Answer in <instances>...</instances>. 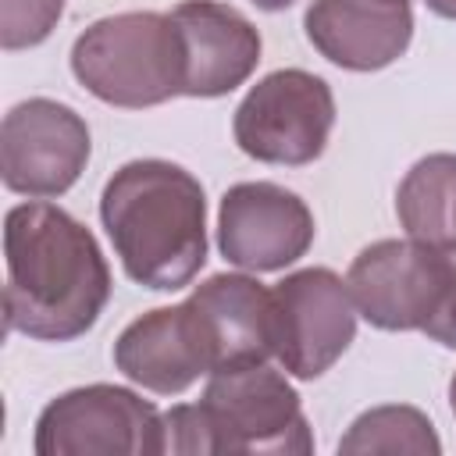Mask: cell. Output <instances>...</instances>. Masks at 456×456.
Returning a JSON list of instances; mask_svg holds the SVG:
<instances>
[{"label":"cell","instance_id":"1","mask_svg":"<svg viewBox=\"0 0 456 456\" xmlns=\"http://www.w3.org/2000/svg\"><path fill=\"white\" fill-rule=\"evenodd\" d=\"M4 324L39 342L86 335L110 299V267L93 232L68 210L32 200L4 221Z\"/></svg>","mask_w":456,"mask_h":456},{"label":"cell","instance_id":"2","mask_svg":"<svg viewBox=\"0 0 456 456\" xmlns=\"http://www.w3.org/2000/svg\"><path fill=\"white\" fill-rule=\"evenodd\" d=\"M100 221L125 274L146 289H182L207 260L203 185L171 160L121 164L103 185Z\"/></svg>","mask_w":456,"mask_h":456},{"label":"cell","instance_id":"3","mask_svg":"<svg viewBox=\"0 0 456 456\" xmlns=\"http://www.w3.org/2000/svg\"><path fill=\"white\" fill-rule=\"evenodd\" d=\"M314 435L296 388L264 363L207 374L200 403L164 413V452H285L306 456Z\"/></svg>","mask_w":456,"mask_h":456},{"label":"cell","instance_id":"4","mask_svg":"<svg viewBox=\"0 0 456 456\" xmlns=\"http://www.w3.org/2000/svg\"><path fill=\"white\" fill-rule=\"evenodd\" d=\"M346 285L356 314L381 331H420L456 349V253L417 239H381L356 253Z\"/></svg>","mask_w":456,"mask_h":456},{"label":"cell","instance_id":"5","mask_svg":"<svg viewBox=\"0 0 456 456\" xmlns=\"http://www.w3.org/2000/svg\"><path fill=\"white\" fill-rule=\"evenodd\" d=\"M75 78L110 107H157L182 96L185 50L171 14L125 11L93 21L71 46Z\"/></svg>","mask_w":456,"mask_h":456},{"label":"cell","instance_id":"6","mask_svg":"<svg viewBox=\"0 0 456 456\" xmlns=\"http://www.w3.org/2000/svg\"><path fill=\"white\" fill-rule=\"evenodd\" d=\"M335 125L331 86L303 68L264 75L235 107L232 132L246 157L299 167L324 153Z\"/></svg>","mask_w":456,"mask_h":456},{"label":"cell","instance_id":"7","mask_svg":"<svg viewBox=\"0 0 456 456\" xmlns=\"http://www.w3.org/2000/svg\"><path fill=\"white\" fill-rule=\"evenodd\" d=\"M39 456H157L164 413L118 385H86L50 399L36 420Z\"/></svg>","mask_w":456,"mask_h":456},{"label":"cell","instance_id":"8","mask_svg":"<svg viewBox=\"0 0 456 456\" xmlns=\"http://www.w3.org/2000/svg\"><path fill=\"white\" fill-rule=\"evenodd\" d=\"M274 356L303 381L321 378L356 335V303L349 285L328 267L285 274L274 289Z\"/></svg>","mask_w":456,"mask_h":456},{"label":"cell","instance_id":"9","mask_svg":"<svg viewBox=\"0 0 456 456\" xmlns=\"http://www.w3.org/2000/svg\"><path fill=\"white\" fill-rule=\"evenodd\" d=\"M89 128L68 103L32 96L7 110L0 128V175L11 192L61 196L89 164Z\"/></svg>","mask_w":456,"mask_h":456},{"label":"cell","instance_id":"10","mask_svg":"<svg viewBox=\"0 0 456 456\" xmlns=\"http://www.w3.org/2000/svg\"><path fill=\"white\" fill-rule=\"evenodd\" d=\"M314 242L310 207L285 185L239 182L217 207V246L242 271H281Z\"/></svg>","mask_w":456,"mask_h":456},{"label":"cell","instance_id":"11","mask_svg":"<svg viewBox=\"0 0 456 456\" xmlns=\"http://www.w3.org/2000/svg\"><path fill=\"white\" fill-rule=\"evenodd\" d=\"M114 363L128 381L157 395H178L214 370L207 335L189 299L135 317L114 342Z\"/></svg>","mask_w":456,"mask_h":456},{"label":"cell","instance_id":"12","mask_svg":"<svg viewBox=\"0 0 456 456\" xmlns=\"http://www.w3.org/2000/svg\"><path fill=\"white\" fill-rule=\"evenodd\" d=\"M306 39L346 71H381L413 39L410 0H310Z\"/></svg>","mask_w":456,"mask_h":456},{"label":"cell","instance_id":"13","mask_svg":"<svg viewBox=\"0 0 456 456\" xmlns=\"http://www.w3.org/2000/svg\"><path fill=\"white\" fill-rule=\"evenodd\" d=\"M171 18L185 50L182 96L214 100L253 75L260 61V32L235 7L217 0H182Z\"/></svg>","mask_w":456,"mask_h":456},{"label":"cell","instance_id":"14","mask_svg":"<svg viewBox=\"0 0 456 456\" xmlns=\"http://www.w3.org/2000/svg\"><path fill=\"white\" fill-rule=\"evenodd\" d=\"M189 306L207 335L214 370L264 363L274 353V299L256 278L210 274L192 289Z\"/></svg>","mask_w":456,"mask_h":456},{"label":"cell","instance_id":"15","mask_svg":"<svg viewBox=\"0 0 456 456\" xmlns=\"http://www.w3.org/2000/svg\"><path fill=\"white\" fill-rule=\"evenodd\" d=\"M395 210L406 235L456 253V153L420 157L399 182Z\"/></svg>","mask_w":456,"mask_h":456},{"label":"cell","instance_id":"16","mask_svg":"<svg viewBox=\"0 0 456 456\" xmlns=\"http://www.w3.org/2000/svg\"><path fill=\"white\" fill-rule=\"evenodd\" d=\"M338 452H413L438 456L442 442L435 424L417 406H374L360 413L338 438Z\"/></svg>","mask_w":456,"mask_h":456},{"label":"cell","instance_id":"17","mask_svg":"<svg viewBox=\"0 0 456 456\" xmlns=\"http://www.w3.org/2000/svg\"><path fill=\"white\" fill-rule=\"evenodd\" d=\"M61 14H64V0H0L4 50H25L43 43Z\"/></svg>","mask_w":456,"mask_h":456},{"label":"cell","instance_id":"18","mask_svg":"<svg viewBox=\"0 0 456 456\" xmlns=\"http://www.w3.org/2000/svg\"><path fill=\"white\" fill-rule=\"evenodd\" d=\"M435 14H442V18H452L456 21V0H424Z\"/></svg>","mask_w":456,"mask_h":456},{"label":"cell","instance_id":"19","mask_svg":"<svg viewBox=\"0 0 456 456\" xmlns=\"http://www.w3.org/2000/svg\"><path fill=\"white\" fill-rule=\"evenodd\" d=\"M249 4H256L260 11H285V7H292L296 0H249Z\"/></svg>","mask_w":456,"mask_h":456},{"label":"cell","instance_id":"20","mask_svg":"<svg viewBox=\"0 0 456 456\" xmlns=\"http://www.w3.org/2000/svg\"><path fill=\"white\" fill-rule=\"evenodd\" d=\"M449 406H452V417H456V374H452V381H449Z\"/></svg>","mask_w":456,"mask_h":456}]
</instances>
